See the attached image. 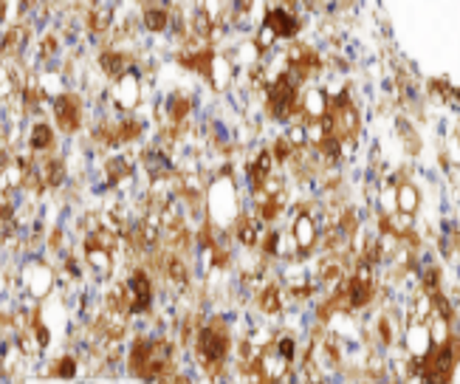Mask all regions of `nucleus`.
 Wrapping results in <instances>:
<instances>
[{"instance_id": "obj_1", "label": "nucleus", "mask_w": 460, "mask_h": 384, "mask_svg": "<svg viewBox=\"0 0 460 384\" xmlns=\"http://www.w3.org/2000/svg\"><path fill=\"white\" fill-rule=\"evenodd\" d=\"M325 128L330 136H336L342 144H345V150H348V144L356 141V133H359V113L348 97V91H342L339 97H333L328 102V113H325Z\"/></svg>"}, {"instance_id": "obj_2", "label": "nucleus", "mask_w": 460, "mask_h": 384, "mask_svg": "<svg viewBox=\"0 0 460 384\" xmlns=\"http://www.w3.org/2000/svg\"><path fill=\"white\" fill-rule=\"evenodd\" d=\"M229 347H232V339H229V331H226V325L221 319H212L198 334V359H201V365L223 362Z\"/></svg>"}, {"instance_id": "obj_3", "label": "nucleus", "mask_w": 460, "mask_h": 384, "mask_svg": "<svg viewBox=\"0 0 460 384\" xmlns=\"http://www.w3.org/2000/svg\"><path fill=\"white\" fill-rule=\"evenodd\" d=\"M125 297H128V314H144L150 308L152 285H150V277L141 269H136L130 274V280L125 283Z\"/></svg>"}, {"instance_id": "obj_4", "label": "nucleus", "mask_w": 460, "mask_h": 384, "mask_svg": "<svg viewBox=\"0 0 460 384\" xmlns=\"http://www.w3.org/2000/svg\"><path fill=\"white\" fill-rule=\"evenodd\" d=\"M288 365H291V359L286 356V353H283L277 345L263 347V350H260V356H257V362H254V367L260 370V376L268 378V381H280V378H286V376H288Z\"/></svg>"}, {"instance_id": "obj_5", "label": "nucleus", "mask_w": 460, "mask_h": 384, "mask_svg": "<svg viewBox=\"0 0 460 384\" xmlns=\"http://www.w3.org/2000/svg\"><path fill=\"white\" fill-rule=\"evenodd\" d=\"M54 119L63 133H74L82 122V105L77 94H59L54 99Z\"/></svg>"}, {"instance_id": "obj_6", "label": "nucleus", "mask_w": 460, "mask_h": 384, "mask_svg": "<svg viewBox=\"0 0 460 384\" xmlns=\"http://www.w3.org/2000/svg\"><path fill=\"white\" fill-rule=\"evenodd\" d=\"M348 294H350V303L353 308H364L367 303L373 300V272H370V265L361 263L359 269L350 274V280L345 283Z\"/></svg>"}, {"instance_id": "obj_7", "label": "nucleus", "mask_w": 460, "mask_h": 384, "mask_svg": "<svg viewBox=\"0 0 460 384\" xmlns=\"http://www.w3.org/2000/svg\"><path fill=\"white\" fill-rule=\"evenodd\" d=\"M113 99L121 110H133L141 99V91H139V77L136 74H125V77H119L116 88H113Z\"/></svg>"}, {"instance_id": "obj_8", "label": "nucleus", "mask_w": 460, "mask_h": 384, "mask_svg": "<svg viewBox=\"0 0 460 384\" xmlns=\"http://www.w3.org/2000/svg\"><path fill=\"white\" fill-rule=\"evenodd\" d=\"M291 232H294V243H297L299 254H308V252L314 249V243H317V226H314V218H311L308 212H299V215L294 218Z\"/></svg>"}, {"instance_id": "obj_9", "label": "nucleus", "mask_w": 460, "mask_h": 384, "mask_svg": "<svg viewBox=\"0 0 460 384\" xmlns=\"http://www.w3.org/2000/svg\"><path fill=\"white\" fill-rule=\"evenodd\" d=\"M407 350H410V356L415 359H423L429 350H432V336H429V325L415 319L410 328H407Z\"/></svg>"}, {"instance_id": "obj_10", "label": "nucleus", "mask_w": 460, "mask_h": 384, "mask_svg": "<svg viewBox=\"0 0 460 384\" xmlns=\"http://www.w3.org/2000/svg\"><path fill=\"white\" fill-rule=\"evenodd\" d=\"M266 26H268L280 40L294 37V34L299 32V20H297L288 9H271V12L266 14Z\"/></svg>"}, {"instance_id": "obj_11", "label": "nucleus", "mask_w": 460, "mask_h": 384, "mask_svg": "<svg viewBox=\"0 0 460 384\" xmlns=\"http://www.w3.org/2000/svg\"><path fill=\"white\" fill-rule=\"evenodd\" d=\"M51 283H54V277H51V272L46 269V265L34 263V265H28V269H26V285H28V291H32L34 297H46Z\"/></svg>"}, {"instance_id": "obj_12", "label": "nucleus", "mask_w": 460, "mask_h": 384, "mask_svg": "<svg viewBox=\"0 0 460 384\" xmlns=\"http://www.w3.org/2000/svg\"><path fill=\"white\" fill-rule=\"evenodd\" d=\"M395 203H398V212H404V215H415L418 212V206H421V195L412 184H398L395 187Z\"/></svg>"}, {"instance_id": "obj_13", "label": "nucleus", "mask_w": 460, "mask_h": 384, "mask_svg": "<svg viewBox=\"0 0 460 384\" xmlns=\"http://www.w3.org/2000/svg\"><path fill=\"white\" fill-rule=\"evenodd\" d=\"M328 97L325 91H319V88H314V91H305L302 94V110L311 116V119H325V113H328Z\"/></svg>"}, {"instance_id": "obj_14", "label": "nucleus", "mask_w": 460, "mask_h": 384, "mask_svg": "<svg viewBox=\"0 0 460 384\" xmlns=\"http://www.w3.org/2000/svg\"><path fill=\"white\" fill-rule=\"evenodd\" d=\"M274 153H268V150H263L260 156H257V161L249 167V181H252V187L254 190H260L263 184H266V179L271 175V167H274Z\"/></svg>"}, {"instance_id": "obj_15", "label": "nucleus", "mask_w": 460, "mask_h": 384, "mask_svg": "<svg viewBox=\"0 0 460 384\" xmlns=\"http://www.w3.org/2000/svg\"><path fill=\"white\" fill-rule=\"evenodd\" d=\"M85 257H88L90 265H94V272H97L99 277H108V274L113 272V252H110V249L90 246V249H85Z\"/></svg>"}, {"instance_id": "obj_16", "label": "nucleus", "mask_w": 460, "mask_h": 384, "mask_svg": "<svg viewBox=\"0 0 460 384\" xmlns=\"http://www.w3.org/2000/svg\"><path fill=\"white\" fill-rule=\"evenodd\" d=\"M183 65H190L195 71H201L203 77H212V65H214V57H212V48H201V51H190L181 57Z\"/></svg>"}, {"instance_id": "obj_17", "label": "nucleus", "mask_w": 460, "mask_h": 384, "mask_svg": "<svg viewBox=\"0 0 460 384\" xmlns=\"http://www.w3.org/2000/svg\"><path fill=\"white\" fill-rule=\"evenodd\" d=\"M449 322H452V319H446V316H441V314H432V316L426 319V325H429V336H432V345H446V342L452 339Z\"/></svg>"}, {"instance_id": "obj_18", "label": "nucleus", "mask_w": 460, "mask_h": 384, "mask_svg": "<svg viewBox=\"0 0 460 384\" xmlns=\"http://www.w3.org/2000/svg\"><path fill=\"white\" fill-rule=\"evenodd\" d=\"M99 65H102V71L108 77H125L128 74V57H121L116 51H105L99 57Z\"/></svg>"}, {"instance_id": "obj_19", "label": "nucleus", "mask_w": 460, "mask_h": 384, "mask_svg": "<svg viewBox=\"0 0 460 384\" xmlns=\"http://www.w3.org/2000/svg\"><path fill=\"white\" fill-rule=\"evenodd\" d=\"M144 170L150 172L152 181H161L164 175L170 172V159L164 153H147L144 156Z\"/></svg>"}, {"instance_id": "obj_20", "label": "nucleus", "mask_w": 460, "mask_h": 384, "mask_svg": "<svg viewBox=\"0 0 460 384\" xmlns=\"http://www.w3.org/2000/svg\"><path fill=\"white\" fill-rule=\"evenodd\" d=\"M257 232H260V226H254V221L246 215L234 221V234L243 246H257Z\"/></svg>"}, {"instance_id": "obj_21", "label": "nucleus", "mask_w": 460, "mask_h": 384, "mask_svg": "<svg viewBox=\"0 0 460 384\" xmlns=\"http://www.w3.org/2000/svg\"><path fill=\"white\" fill-rule=\"evenodd\" d=\"M144 26L150 28V32H164V28L170 26L167 9H161V6H147V9H144Z\"/></svg>"}, {"instance_id": "obj_22", "label": "nucleus", "mask_w": 460, "mask_h": 384, "mask_svg": "<svg viewBox=\"0 0 460 384\" xmlns=\"http://www.w3.org/2000/svg\"><path fill=\"white\" fill-rule=\"evenodd\" d=\"M28 144H32V150H37V153L48 150V147L54 144L51 128H48V125H34V128H32V136H28Z\"/></svg>"}, {"instance_id": "obj_23", "label": "nucleus", "mask_w": 460, "mask_h": 384, "mask_svg": "<svg viewBox=\"0 0 460 384\" xmlns=\"http://www.w3.org/2000/svg\"><path fill=\"white\" fill-rule=\"evenodd\" d=\"M26 40H28V28L26 26H12L9 32H6V37H3V46H6L3 51L6 54H17Z\"/></svg>"}, {"instance_id": "obj_24", "label": "nucleus", "mask_w": 460, "mask_h": 384, "mask_svg": "<svg viewBox=\"0 0 460 384\" xmlns=\"http://www.w3.org/2000/svg\"><path fill=\"white\" fill-rule=\"evenodd\" d=\"M40 175H43V184L46 187H57V184H63V179H66V170H63V164L59 161H46V167L40 170Z\"/></svg>"}, {"instance_id": "obj_25", "label": "nucleus", "mask_w": 460, "mask_h": 384, "mask_svg": "<svg viewBox=\"0 0 460 384\" xmlns=\"http://www.w3.org/2000/svg\"><path fill=\"white\" fill-rule=\"evenodd\" d=\"M105 167H108V179L110 181H125V179H130V172H133L128 159H110Z\"/></svg>"}, {"instance_id": "obj_26", "label": "nucleus", "mask_w": 460, "mask_h": 384, "mask_svg": "<svg viewBox=\"0 0 460 384\" xmlns=\"http://www.w3.org/2000/svg\"><path fill=\"white\" fill-rule=\"evenodd\" d=\"M257 305H260V311H263V314H277V311H280V305H283V303H280V291L274 288V285H271V288H266V291L260 294V297H257Z\"/></svg>"}, {"instance_id": "obj_27", "label": "nucleus", "mask_w": 460, "mask_h": 384, "mask_svg": "<svg viewBox=\"0 0 460 384\" xmlns=\"http://www.w3.org/2000/svg\"><path fill=\"white\" fill-rule=\"evenodd\" d=\"M164 272H167V277H170V280H175L178 285H183V283L190 280V274H187V265H183L178 257H172V254L164 260Z\"/></svg>"}, {"instance_id": "obj_28", "label": "nucleus", "mask_w": 460, "mask_h": 384, "mask_svg": "<svg viewBox=\"0 0 460 384\" xmlns=\"http://www.w3.org/2000/svg\"><path fill=\"white\" fill-rule=\"evenodd\" d=\"M139 133H141V122H136V119H125V122L116 125V141H119V144L136 139Z\"/></svg>"}, {"instance_id": "obj_29", "label": "nucleus", "mask_w": 460, "mask_h": 384, "mask_svg": "<svg viewBox=\"0 0 460 384\" xmlns=\"http://www.w3.org/2000/svg\"><path fill=\"white\" fill-rule=\"evenodd\" d=\"M192 32H195L198 37H209V34H212V20H209L206 9H198V12H195V17H192Z\"/></svg>"}, {"instance_id": "obj_30", "label": "nucleus", "mask_w": 460, "mask_h": 384, "mask_svg": "<svg viewBox=\"0 0 460 384\" xmlns=\"http://www.w3.org/2000/svg\"><path fill=\"white\" fill-rule=\"evenodd\" d=\"M342 274H345V265H342L339 260H328V263H322V280H325V283L342 280Z\"/></svg>"}, {"instance_id": "obj_31", "label": "nucleus", "mask_w": 460, "mask_h": 384, "mask_svg": "<svg viewBox=\"0 0 460 384\" xmlns=\"http://www.w3.org/2000/svg\"><path fill=\"white\" fill-rule=\"evenodd\" d=\"M421 285H423V291H438V285H441V272L438 269H432V265H426V269L421 272Z\"/></svg>"}, {"instance_id": "obj_32", "label": "nucleus", "mask_w": 460, "mask_h": 384, "mask_svg": "<svg viewBox=\"0 0 460 384\" xmlns=\"http://www.w3.org/2000/svg\"><path fill=\"white\" fill-rule=\"evenodd\" d=\"M294 153H297V147L288 141V136L277 139V144H274V159H277V161H291Z\"/></svg>"}, {"instance_id": "obj_33", "label": "nucleus", "mask_w": 460, "mask_h": 384, "mask_svg": "<svg viewBox=\"0 0 460 384\" xmlns=\"http://www.w3.org/2000/svg\"><path fill=\"white\" fill-rule=\"evenodd\" d=\"M108 26H110V9L108 6H102V9H97L94 14H90V32H105Z\"/></svg>"}, {"instance_id": "obj_34", "label": "nucleus", "mask_w": 460, "mask_h": 384, "mask_svg": "<svg viewBox=\"0 0 460 384\" xmlns=\"http://www.w3.org/2000/svg\"><path fill=\"white\" fill-rule=\"evenodd\" d=\"M379 339H381V345H392L395 342V322L390 316L379 319Z\"/></svg>"}, {"instance_id": "obj_35", "label": "nucleus", "mask_w": 460, "mask_h": 384, "mask_svg": "<svg viewBox=\"0 0 460 384\" xmlns=\"http://www.w3.org/2000/svg\"><path fill=\"white\" fill-rule=\"evenodd\" d=\"M190 99H183V97H175L172 102H170V116H172V122H181L183 119V116H187L190 113Z\"/></svg>"}, {"instance_id": "obj_36", "label": "nucleus", "mask_w": 460, "mask_h": 384, "mask_svg": "<svg viewBox=\"0 0 460 384\" xmlns=\"http://www.w3.org/2000/svg\"><path fill=\"white\" fill-rule=\"evenodd\" d=\"M51 373L59 376V378H71V376H77V362H74L71 356H66V359H59V365H57Z\"/></svg>"}, {"instance_id": "obj_37", "label": "nucleus", "mask_w": 460, "mask_h": 384, "mask_svg": "<svg viewBox=\"0 0 460 384\" xmlns=\"http://www.w3.org/2000/svg\"><path fill=\"white\" fill-rule=\"evenodd\" d=\"M339 229L348 234V238H353V234H356L359 226H356V212H353V210H348V212L339 218Z\"/></svg>"}, {"instance_id": "obj_38", "label": "nucleus", "mask_w": 460, "mask_h": 384, "mask_svg": "<svg viewBox=\"0 0 460 384\" xmlns=\"http://www.w3.org/2000/svg\"><path fill=\"white\" fill-rule=\"evenodd\" d=\"M446 159L460 164V141H457V136H449V141H446Z\"/></svg>"}, {"instance_id": "obj_39", "label": "nucleus", "mask_w": 460, "mask_h": 384, "mask_svg": "<svg viewBox=\"0 0 460 384\" xmlns=\"http://www.w3.org/2000/svg\"><path fill=\"white\" fill-rule=\"evenodd\" d=\"M277 246H280V232H268V238L263 241V252L266 254H277L280 252Z\"/></svg>"}, {"instance_id": "obj_40", "label": "nucleus", "mask_w": 460, "mask_h": 384, "mask_svg": "<svg viewBox=\"0 0 460 384\" xmlns=\"http://www.w3.org/2000/svg\"><path fill=\"white\" fill-rule=\"evenodd\" d=\"M274 345H277V347H280V350L286 353V356H288V359L294 362V353H297V345H294V339H291V336H280V339H277V342H274Z\"/></svg>"}, {"instance_id": "obj_41", "label": "nucleus", "mask_w": 460, "mask_h": 384, "mask_svg": "<svg viewBox=\"0 0 460 384\" xmlns=\"http://www.w3.org/2000/svg\"><path fill=\"white\" fill-rule=\"evenodd\" d=\"M274 40H280V37H277V34H274V32H271V28H268V26H263V32H260V40H257V43H260V51H268Z\"/></svg>"}, {"instance_id": "obj_42", "label": "nucleus", "mask_w": 460, "mask_h": 384, "mask_svg": "<svg viewBox=\"0 0 460 384\" xmlns=\"http://www.w3.org/2000/svg\"><path fill=\"white\" fill-rule=\"evenodd\" d=\"M232 9H234V14H246L252 9V0H234Z\"/></svg>"}, {"instance_id": "obj_43", "label": "nucleus", "mask_w": 460, "mask_h": 384, "mask_svg": "<svg viewBox=\"0 0 460 384\" xmlns=\"http://www.w3.org/2000/svg\"><path fill=\"white\" fill-rule=\"evenodd\" d=\"M54 51H57V40H54V37H48V40L43 43V51H40V54H43V57H51Z\"/></svg>"}]
</instances>
